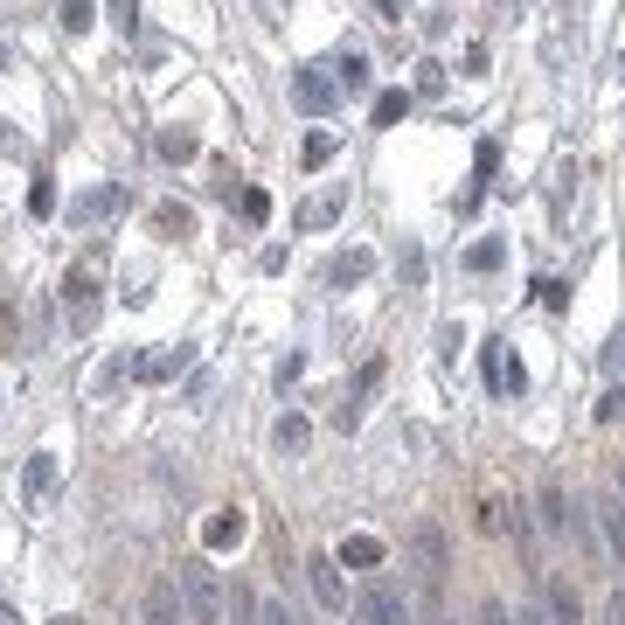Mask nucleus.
Listing matches in <instances>:
<instances>
[{
    "mask_svg": "<svg viewBox=\"0 0 625 625\" xmlns=\"http://www.w3.org/2000/svg\"><path fill=\"white\" fill-rule=\"evenodd\" d=\"M98 320H105V251H84L63 272V327L70 334H91Z\"/></svg>",
    "mask_w": 625,
    "mask_h": 625,
    "instance_id": "nucleus-1",
    "label": "nucleus"
},
{
    "mask_svg": "<svg viewBox=\"0 0 625 625\" xmlns=\"http://www.w3.org/2000/svg\"><path fill=\"white\" fill-rule=\"evenodd\" d=\"M175 584H181V604H188V625H223V612H230V591H223L216 563H208V556H188Z\"/></svg>",
    "mask_w": 625,
    "mask_h": 625,
    "instance_id": "nucleus-2",
    "label": "nucleus"
},
{
    "mask_svg": "<svg viewBox=\"0 0 625 625\" xmlns=\"http://www.w3.org/2000/svg\"><path fill=\"white\" fill-rule=\"evenodd\" d=\"M410 570H417V591H424L431 604L445 598V536H438L431 521L410 528Z\"/></svg>",
    "mask_w": 625,
    "mask_h": 625,
    "instance_id": "nucleus-3",
    "label": "nucleus"
},
{
    "mask_svg": "<svg viewBox=\"0 0 625 625\" xmlns=\"http://www.w3.org/2000/svg\"><path fill=\"white\" fill-rule=\"evenodd\" d=\"M125 208V188L119 181H98V188H84V195H70V230H98V223H111Z\"/></svg>",
    "mask_w": 625,
    "mask_h": 625,
    "instance_id": "nucleus-4",
    "label": "nucleus"
},
{
    "mask_svg": "<svg viewBox=\"0 0 625 625\" xmlns=\"http://www.w3.org/2000/svg\"><path fill=\"white\" fill-rule=\"evenodd\" d=\"M334 98H340V84L327 77V63H299V70H292V105H299V111L327 119V111H334Z\"/></svg>",
    "mask_w": 625,
    "mask_h": 625,
    "instance_id": "nucleus-5",
    "label": "nucleus"
},
{
    "mask_svg": "<svg viewBox=\"0 0 625 625\" xmlns=\"http://www.w3.org/2000/svg\"><path fill=\"white\" fill-rule=\"evenodd\" d=\"M354 618H362V625H410V591H396V584H369V591L354 598Z\"/></svg>",
    "mask_w": 625,
    "mask_h": 625,
    "instance_id": "nucleus-6",
    "label": "nucleus"
},
{
    "mask_svg": "<svg viewBox=\"0 0 625 625\" xmlns=\"http://www.w3.org/2000/svg\"><path fill=\"white\" fill-rule=\"evenodd\" d=\"M307 577H313V598H320V612H348V584H340V563H334V549H313V556H307Z\"/></svg>",
    "mask_w": 625,
    "mask_h": 625,
    "instance_id": "nucleus-7",
    "label": "nucleus"
},
{
    "mask_svg": "<svg viewBox=\"0 0 625 625\" xmlns=\"http://www.w3.org/2000/svg\"><path fill=\"white\" fill-rule=\"evenodd\" d=\"M383 389V362H362V375H354V389L340 396V410H334V424L340 431H362V417H369V396Z\"/></svg>",
    "mask_w": 625,
    "mask_h": 625,
    "instance_id": "nucleus-8",
    "label": "nucleus"
},
{
    "mask_svg": "<svg viewBox=\"0 0 625 625\" xmlns=\"http://www.w3.org/2000/svg\"><path fill=\"white\" fill-rule=\"evenodd\" d=\"M56 486H63V472H56V452H35V459L22 466V501L43 515V507L56 501Z\"/></svg>",
    "mask_w": 625,
    "mask_h": 625,
    "instance_id": "nucleus-9",
    "label": "nucleus"
},
{
    "mask_svg": "<svg viewBox=\"0 0 625 625\" xmlns=\"http://www.w3.org/2000/svg\"><path fill=\"white\" fill-rule=\"evenodd\" d=\"M243 536H251V515H243V507H216V515L202 521V549H208V556H223V549H237Z\"/></svg>",
    "mask_w": 625,
    "mask_h": 625,
    "instance_id": "nucleus-10",
    "label": "nucleus"
},
{
    "mask_svg": "<svg viewBox=\"0 0 625 625\" xmlns=\"http://www.w3.org/2000/svg\"><path fill=\"white\" fill-rule=\"evenodd\" d=\"M340 208H348V188L334 181V188H320V195L299 202V216H292V223H299V230H327V223H340Z\"/></svg>",
    "mask_w": 625,
    "mask_h": 625,
    "instance_id": "nucleus-11",
    "label": "nucleus"
},
{
    "mask_svg": "<svg viewBox=\"0 0 625 625\" xmlns=\"http://www.w3.org/2000/svg\"><path fill=\"white\" fill-rule=\"evenodd\" d=\"M188 362H195V348H160V354H132V375H140V383H167V375H181Z\"/></svg>",
    "mask_w": 625,
    "mask_h": 625,
    "instance_id": "nucleus-12",
    "label": "nucleus"
},
{
    "mask_svg": "<svg viewBox=\"0 0 625 625\" xmlns=\"http://www.w3.org/2000/svg\"><path fill=\"white\" fill-rule=\"evenodd\" d=\"M542 604H549V625H584V598L570 577H549L542 584Z\"/></svg>",
    "mask_w": 625,
    "mask_h": 625,
    "instance_id": "nucleus-13",
    "label": "nucleus"
},
{
    "mask_svg": "<svg viewBox=\"0 0 625 625\" xmlns=\"http://www.w3.org/2000/svg\"><path fill=\"white\" fill-rule=\"evenodd\" d=\"M383 536H340V549H334V563L340 570H383Z\"/></svg>",
    "mask_w": 625,
    "mask_h": 625,
    "instance_id": "nucleus-14",
    "label": "nucleus"
},
{
    "mask_svg": "<svg viewBox=\"0 0 625 625\" xmlns=\"http://www.w3.org/2000/svg\"><path fill=\"white\" fill-rule=\"evenodd\" d=\"M486 389H494V396H521L528 389V369L515 362V354H501V340L486 348Z\"/></svg>",
    "mask_w": 625,
    "mask_h": 625,
    "instance_id": "nucleus-15",
    "label": "nucleus"
},
{
    "mask_svg": "<svg viewBox=\"0 0 625 625\" xmlns=\"http://www.w3.org/2000/svg\"><path fill=\"white\" fill-rule=\"evenodd\" d=\"M146 625H188V604H181V584L167 577V584H154V591H146Z\"/></svg>",
    "mask_w": 625,
    "mask_h": 625,
    "instance_id": "nucleus-16",
    "label": "nucleus"
},
{
    "mask_svg": "<svg viewBox=\"0 0 625 625\" xmlns=\"http://www.w3.org/2000/svg\"><path fill=\"white\" fill-rule=\"evenodd\" d=\"M327 77H334L340 91H348V98H362V91H369V77H375V70H369V56H362V49H340V56H334V63H327Z\"/></svg>",
    "mask_w": 625,
    "mask_h": 625,
    "instance_id": "nucleus-17",
    "label": "nucleus"
},
{
    "mask_svg": "<svg viewBox=\"0 0 625 625\" xmlns=\"http://www.w3.org/2000/svg\"><path fill=\"white\" fill-rule=\"evenodd\" d=\"M369 272H375V257H369V251H340V257L327 264V286H334V292H348V286H362Z\"/></svg>",
    "mask_w": 625,
    "mask_h": 625,
    "instance_id": "nucleus-18",
    "label": "nucleus"
},
{
    "mask_svg": "<svg viewBox=\"0 0 625 625\" xmlns=\"http://www.w3.org/2000/svg\"><path fill=\"white\" fill-rule=\"evenodd\" d=\"M272 438H278V452H286V459H307V445H313V424H307L299 410H286V417H278V431H272Z\"/></svg>",
    "mask_w": 625,
    "mask_h": 625,
    "instance_id": "nucleus-19",
    "label": "nucleus"
},
{
    "mask_svg": "<svg viewBox=\"0 0 625 625\" xmlns=\"http://www.w3.org/2000/svg\"><path fill=\"white\" fill-rule=\"evenodd\" d=\"M598 528H604V549H612V563L625 570V501H598Z\"/></svg>",
    "mask_w": 625,
    "mask_h": 625,
    "instance_id": "nucleus-20",
    "label": "nucleus"
},
{
    "mask_svg": "<svg viewBox=\"0 0 625 625\" xmlns=\"http://www.w3.org/2000/svg\"><path fill=\"white\" fill-rule=\"evenodd\" d=\"M154 154H160V160H195L202 146H195V132H188V125H167L160 140H154Z\"/></svg>",
    "mask_w": 625,
    "mask_h": 625,
    "instance_id": "nucleus-21",
    "label": "nucleus"
},
{
    "mask_svg": "<svg viewBox=\"0 0 625 625\" xmlns=\"http://www.w3.org/2000/svg\"><path fill=\"white\" fill-rule=\"evenodd\" d=\"M424 278H431L424 251H417V243H404V257H396V286H404V292H424Z\"/></svg>",
    "mask_w": 625,
    "mask_h": 625,
    "instance_id": "nucleus-22",
    "label": "nucleus"
},
{
    "mask_svg": "<svg viewBox=\"0 0 625 625\" xmlns=\"http://www.w3.org/2000/svg\"><path fill=\"white\" fill-rule=\"evenodd\" d=\"M154 230L160 237H188V230H195V208H188V202H160L154 208Z\"/></svg>",
    "mask_w": 625,
    "mask_h": 625,
    "instance_id": "nucleus-23",
    "label": "nucleus"
},
{
    "mask_svg": "<svg viewBox=\"0 0 625 625\" xmlns=\"http://www.w3.org/2000/svg\"><path fill=\"white\" fill-rule=\"evenodd\" d=\"M542 528H556V536L570 528V501H563V486H556V480L542 486Z\"/></svg>",
    "mask_w": 625,
    "mask_h": 625,
    "instance_id": "nucleus-24",
    "label": "nucleus"
},
{
    "mask_svg": "<svg viewBox=\"0 0 625 625\" xmlns=\"http://www.w3.org/2000/svg\"><path fill=\"white\" fill-rule=\"evenodd\" d=\"M404 111H410V91H375V111H369V119H375V125H396Z\"/></svg>",
    "mask_w": 625,
    "mask_h": 625,
    "instance_id": "nucleus-25",
    "label": "nucleus"
},
{
    "mask_svg": "<svg viewBox=\"0 0 625 625\" xmlns=\"http://www.w3.org/2000/svg\"><path fill=\"white\" fill-rule=\"evenodd\" d=\"M501 257H507V243H501V237H480V243L466 251V264H472V272H501Z\"/></svg>",
    "mask_w": 625,
    "mask_h": 625,
    "instance_id": "nucleus-26",
    "label": "nucleus"
},
{
    "mask_svg": "<svg viewBox=\"0 0 625 625\" xmlns=\"http://www.w3.org/2000/svg\"><path fill=\"white\" fill-rule=\"evenodd\" d=\"M237 208H243V223H251V230H257V223H272V195H264V188H243Z\"/></svg>",
    "mask_w": 625,
    "mask_h": 625,
    "instance_id": "nucleus-27",
    "label": "nucleus"
},
{
    "mask_svg": "<svg viewBox=\"0 0 625 625\" xmlns=\"http://www.w3.org/2000/svg\"><path fill=\"white\" fill-rule=\"evenodd\" d=\"M334 146H340L334 132H307V146H299V160H307V167H327V160H334Z\"/></svg>",
    "mask_w": 625,
    "mask_h": 625,
    "instance_id": "nucleus-28",
    "label": "nucleus"
},
{
    "mask_svg": "<svg viewBox=\"0 0 625 625\" xmlns=\"http://www.w3.org/2000/svg\"><path fill=\"white\" fill-rule=\"evenodd\" d=\"M257 625H307L286 598H257Z\"/></svg>",
    "mask_w": 625,
    "mask_h": 625,
    "instance_id": "nucleus-29",
    "label": "nucleus"
},
{
    "mask_svg": "<svg viewBox=\"0 0 625 625\" xmlns=\"http://www.w3.org/2000/svg\"><path fill=\"white\" fill-rule=\"evenodd\" d=\"M417 91H424V98H438V91H445V63H438V56L417 63Z\"/></svg>",
    "mask_w": 625,
    "mask_h": 625,
    "instance_id": "nucleus-30",
    "label": "nucleus"
},
{
    "mask_svg": "<svg viewBox=\"0 0 625 625\" xmlns=\"http://www.w3.org/2000/svg\"><path fill=\"white\" fill-rule=\"evenodd\" d=\"M536 299L549 313H563V307H570V286H563V278H536Z\"/></svg>",
    "mask_w": 625,
    "mask_h": 625,
    "instance_id": "nucleus-31",
    "label": "nucleus"
},
{
    "mask_svg": "<svg viewBox=\"0 0 625 625\" xmlns=\"http://www.w3.org/2000/svg\"><path fill=\"white\" fill-rule=\"evenodd\" d=\"M91 22H98V8H91V0H63V28H70V35H84Z\"/></svg>",
    "mask_w": 625,
    "mask_h": 625,
    "instance_id": "nucleus-32",
    "label": "nucleus"
},
{
    "mask_svg": "<svg viewBox=\"0 0 625 625\" xmlns=\"http://www.w3.org/2000/svg\"><path fill=\"white\" fill-rule=\"evenodd\" d=\"M28 208H35V216H56V181H49V175H35V188H28Z\"/></svg>",
    "mask_w": 625,
    "mask_h": 625,
    "instance_id": "nucleus-33",
    "label": "nucleus"
},
{
    "mask_svg": "<svg viewBox=\"0 0 625 625\" xmlns=\"http://www.w3.org/2000/svg\"><path fill=\"white\" fill-rule=\"evenodd\" d=\"M111 22H119V35L140 28V0H111Z\"/></svg>",
    "mask_w": 625,
    "mask_h": 625,
    "instance_id": "nucleus-34",
    "label": "nucleus"
},
{
    "mask_svg": "<svg viewBox=\"0 0 625 625\" xmlns=\"http://www.w3.org/2000/svg\"><path fill=\"white\" fill-rule=\"evenodd\" d=\"M494 167H501V146H494V140H480V154H472V175L486 181V175H494Z\"/></svg>",
    "mask_w": 625,
    "mask_h": 625,
    "instance_id": "nucleus-35",
    "label": "nucleus"
},
{
    "mask_svg": "<svg viewBox=\"0 0 625 625\" xmlns=\"http://www.w3.org/2000/svg\"><path fill=\"white\" fill-rule=\"evenodd\" d=\"M299 375H307V354H299V348H292V354H286V362H278V389H292V383H299Z\"/></svg>",
    "mask_w": 625,
    "mask_h": 625,
    "instance_id": "nucleus-36",
    "label": "nucleus"
},
{
    "mask_svg": "<svg viewBox=\"0 0 625 625\" xmlns=\"http://www.w3.org/2000/svg\"><path fill=\"white\" fill-rule=\"evenodd\" d=\"M480 625H515V612H507L501 598H480Z\"/></svg>",
    "mask_w": 625,
    "mask_h": 625,
    "instance_id": "nucleus-37",
    "label": "nucleus"
},
{
    "mask_svg": "<svg viewBox=\"0 0 625 625\" xmlns=\"http://www.w3.org/2000/svg\"><path fill=\"white\" fill-rule=\"evenodd\" d=\"M618 410H625V389H604V396H598V424H612Z\"/></svg>",
    "mask_w": 625,
    "mask_h": 625,
    "instance_id": "nucleus-38",
    "label": "nucleus"
},
{
    "mask_svg": "<svg viewBox=\"0 0 625 625\" xmlns=\"http://www.w3.org/2000/svg\"><path fill=\"white\" fill-rule=\"evenodd\" d=\"M604 625H625V584H618V591H604Z\"/></svg>",
    "mask_w": 625,
    "mask_h": 625,
    "instance_id": "nucleus-39",
    "label": "nucleus"
},
{
    "mask_svg": "<svg viewBox=\"0 0 625 625\" xmlns=\"http://www.w3.org/2000/svg\"><path fill=\"white\" fill-rule=\"evenodd\" d=\"M237 625H257V598L251 591H237Z\"/></svg>",
    "mask_w": 625,
    "mask_h": 625,
    "instance_id": "nucleus-40",
    "label": "nucleus"
},
{
    "mask_svg": "<svg viewBox=\"0 0 625 625\" xmlns=\"http://www.w3.org/2000/svg\"><path fill=\"white\" fill-rule=\"evenodd\" d=\"M604 362H612V375H625V334L612 340V354H604Z\"/></svg>",
    "mask_w": 625,
    "mask_h": 625,
    "instance_id": "nucleus-41",
    "label": "nucleus"
},
{
    "mask_svg": "<svg viewBox=\"0 0 625 625\" xmlns=\"http://www.w3.org/2000/svg\"><path fill=\"white\" fill-rule=\"evenodd\" d=\"M22 146V132H8V119H0V154H14Z\"/></svg>",
    "mask_w": 625,
    "mask_h": 625,
    "instance_id": "nucleus-42",
    "label": "nucleus"
},
{
    "mask_svg": "<svg viewBox=\"0 0 625 625\" xmlns=\"http://www.w3.org/2000/svg\"><path fill=\"white\" fill-rule=\"evenodd\" d=\"M375 8H383V22H396V14H404V0H375Z\"/></svg>",
    "mask_w": 625,
    "mask_h": 625,
    "instance_id": "nucleus-43",
    "label": "nucleus"
},
{
    "mask_svg": "<svg viewBox=\"0 0 625 625\" xmlns=\"http://www.w3.org/2000/svg\"><path fill=\"white\" fill-rule=\"evenodd\" d=\"M515 625H549V618L542 612H515Z\"/></svg>",
    "mask_w": 625,
    "mask_h": 625,
    "instance_id": "nucleus-44",
    "label": "nucleus"
},
{
    "mask_svg": "<svg viewBox=\"0 0 625 625\" xmlns=\"http://www.w3.org/2000/svg\"><path fill=\"white\" fill-rule=\"evenodd\" d=\"M0 625H22V618H14V612H8V604H0Z\"/></svg>",
    "mask_w": 625,
    "mask_h": 625,
    "instance_id": "nucleus-45",
    "label": "nucleus"
},
{
    "mask_svg": "<svg viewBox=\"0 0 625 625\" xmlns=\"http://www.w3.org/2000/svg\"><path fill=\"white\" fill-rule=\"evenodd\" d=\"M49 625H84V618H49Z\"/></svg>",
    "mask_w": 625,
    "mask_h": 625,
    "instance_id": "nucleus-46",
    "label": "nucleus"
},
{
    "mask_svg": "<svg viewBox=\"0 0 625 625\" xmlns=\"http://www.w3.org/2000/svg\"><path fill=\"white\" fill-rule=\"evenodd\" d=\"M618 77H625V56H618Z\"/></svg>",
    "mask_w": 625,
    "mask_h": 625,
    "instance_id": "nucleus-47",
    "label": "nucleus"
},
{
    "mask_svg": "<svg viewBox=\"0 0 625 625\" xmlns=\"http://www.w3.org/2000/svg\"><path fill=\"white\" fill-rule=\"evenodd\" d=\"M618 494H625V472H618Z\"/></svg>",
    "mask_w": 625,
    "mask_h": 625,
    "instance_id": "nucleus-48",
    "label": "nucleus"
},
{
    "mask_svg": "<svg viewBox=\"0 0 625 625\" xmlns=\"http://www.w3.org/2000/svg\"><path fill=\"white\" fill-rule=\"evenodd\" d=\"M438 625H452V618H438Z\"/></svg>",
    "mask_w": 625,
    "mask_h": 625,
    "instance_id": "nucleus-49",
    "label": "nucleus"
}]
</instances>
